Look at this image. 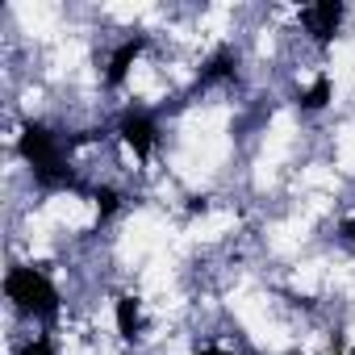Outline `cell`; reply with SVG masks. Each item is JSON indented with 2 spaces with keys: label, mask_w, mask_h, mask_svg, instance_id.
I'll list each match as a JSON object with an SVG mask.
<instances>
[{
  "label": "cell",
  "mask_w": 355,
  "mask_h": 355,
  "mask_svg": "<svg viewBox=\"0 0 355 355\" xmlns=\"http://www.w3.org/2000/svg\"><path fill=\"white\" fill-rule=\"evenodd\" d=\"M113 313H117V334H121L125 343H134V338H138V330H142L138 301H134L130 293H121V297H117V305H113Z\"/></svg>",
  "instance_id": "obj_6"
},
{
  "label": "cell",
  "mask_w": 355,
  "mask_h": 355,
  "mask_svg": "<svg viewBox=\"0 0 355 355\" xmlns=\"http://www.w3.org/2000/svg\"><path fill=\"white\" fill-rule=\"evenodd\" d=\"M201 355H226V351H218V347H205V351H201Z\"/></svg>",
  "instance_id": "obj_12"
},
{
  "label": "cell",
  "mask_w": 355,
  "mask_h": 355,
  "mask_svg": "<svg viewBox=\"0 0 355 355\" xmlns=\"http://www.w3.org/2000/svg\"><path fill=\"white\" fill-rule=\"evenodd\" d=\"M142 51H146V38H130V42H121V46L113 51V59H109V76H105V84H109V88H121L125 76H130V67L138 63Z\"/></svg>",
  "instance_id": "obj_5"
},
{
  "label": "cell",
  "mask_w": 355,
  "mask_h": 355,
  "mask_svg": "<svg viewBox=\"0 0 355 355\" xmlns=\"http://www.w3.org/2000/svg\"><path fill=\"white\" fill-rule=\"evenodd\" d=\"M338 21H343V5H338V0H318L313 9H305V26L318 38V46H330L334 42Z\"/></svg>",
  "instance_id": "obj_3"
},
{
  "label": "cell",
  "mask_w": 355,
  "mask_h": 355,
  "mask_svg": "<svg viewBox=\"0 0 355 355\" xmlns=\"http://www.w3.org/2000/svg\"><path fill=\"white\" fill-rule=\"evenodd\" d=\"M330 92H334L330 76H318V80L301 92V105H305V109H326V105H330Z\"/></svg>",
  "instance_id": "obj_8"
},
{
  "label": "cell",
  "mask_w": 355,
  "mask_h": 355,
  "mask_svg": "<svg viewBox=\"0 0 355 355\" xmlns=\"http://www.w3.org/2000/svg\"><path fill=\"white\" fill-rule=\"evenodd\" d=\"M117 205H121V193L117 189H96V218L101 222H109L117 214Z\"/></svg>",
  "instance_id": "obj_9"
},
{
  "label": "cell",
  "mask_w": 355,
  "mask_h": 355,
  "mask_svg": "<svg viewBox=\"0 0 355 355\" xmlns=\"http://www.w3.org/2000/svg\"><path fill=\"white\" fill-rule=\"evenodd\" d=\"M343 239H351V243H355V218H351V222H343Z\"/></svg>",
  "instance_id": "obj_11"
},
{
  "label": "cell",
  "mask_w": 355,
  "mask_h": 355,
  "mask_svg": "<svg viewBox=\"0 0 355 355\" xmlns=\"http://www.w3.org/2000/svg\"><path fill=\"white\" fill-rule=\"evenodd\" d=\"M21 355H55V347H51V338H34Z\"/></svg>",
  "instance_id": "obj_10"
},
{
  "label": "cell",
  "mask_w": 355,
  "mask_h": 355,
  "mask_svg": "<svg viewBox=\"0 0 355 355\" xmlns=\"http://www.w3.org/2000/svg\"><path fill=\"white\" fill-rule=\"evenodd\" d=\"M17 150H21V159L34 167V175H38L42 184H71V171H67L63 146H59V138H55L46 125H38V121L21 125Z\"/></svg>",
  "instance_id": "obj_1"
},
{
  "label": "cell",
  "mask_w": 355,
  "mask_h": 355,
  "mask_svg": "<svg viewBox=\"0 0 355 355\" xmlns=\"http://www.w3.org/2000/svg\"><path fill=\"white\" fill-rule=\"evenodd\" d=\"M155 121L146 117V113H125L121 117V138H125V146L138 155V159H150V150H155Z\"/></svg>",
  "instance_id": "obj_4"
},
{
  "label": "cell",
  "mask_w": 355,
  "mask_h": 355,
  "mask_svg": "<svg viewBox=\"0 0 355 355\" xmlns=\"http://www.w3.org/2000/svg\"><path fill=\"white\" fill-rule=\"evenodd\" d=\"M234 76V51H218L209 59V67L201 71V84H218V80H230Z\"/></svg>",
  "instance_id": "obj_7"
},
{
  "label": "cell",
  "mask_w": 355,
  "mask_h": 355,
  "mask_svg": "<svg viewBox=\"0 0 355 355\" xmlns=\"http://www.w3.org/2000/svg\"><path fill=\"white\" fill-rule=\"evenodd\" d=\"M5 293L9 301H17V309L38 313V318H55L59 313V288L46 280V272L38 268H13L5 276Z\"/></svg>",
  "instance_id": "obj_2"
}]
</instances>
